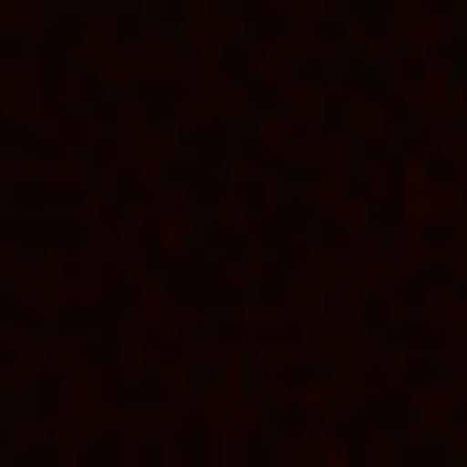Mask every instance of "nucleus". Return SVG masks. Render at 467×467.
Returning <instances> with one entry per match:
<instances>
[]
</instances>
